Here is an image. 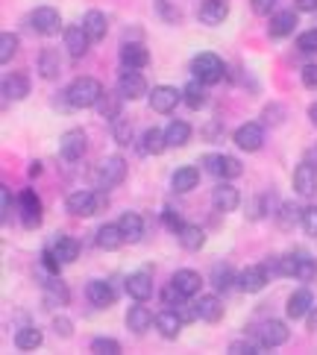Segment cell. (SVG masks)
I'll use <instances>...</instances> for the list:
<instances>
[{"mask_svg": "<svg viewBox=\"0 0 317 355\" xmlns=\"http://www.w3.org/2000/svg\"><path fill=\"white\" fill-rule=\"evenodd\" d=\"M123 291L135 302H147L150 294H153V279H150V273H144V270L130 273V276H126V282H123Z\"/></svg>", "mask_w": 317, "mask_h": 355, "instance_id": "obj_13", "label": "cell"}, {"mask_svg": "<svg viewBox=\"0 0 317 355\" xmlns=\"http://www.w3.org/2000/svg\"><path fill=\"white\" fill-rule=\"evenodd\" d=\"M294 30H297V12L282 9V12H276V15L271 18V35L273 39H288Z\"/></svg>", "mask_w": 317, "mask_h": 355, "instance_id": "obj_29", "label": "cell"}, {"mask_svg": "<svg viewBox=\"0 0 317 355\" xmlns=\"http://www.w3.org/2000/svg\"><path fill=\"white\" fill-rule=\"evenodd\" d=\"M118 226H121V232H123V241H126V244H138V241L144 238V218H142V214L123 211V214H121V220H118Z\"/></svg>", "mask_w": 317, "mask_h": 355, "instance_id": "obj_24", "label": "cell"}, {"mask_svg": "<svg viewBox=\"0 0 317 355\" xmlns=\"http://www.w3.org/2000/svg\"><path fill=\"white\" fill-rule=\"evenodd\" d=\"M300 218H302V209H297L294 202H282L279 206V230H291L294 223H300Z\"/></svg>", "mask_w": 317, "mask_h": 355, "instance_id": "obj_41", "label": "cell"}, {"mask_svg": "<svg viewBox=\"0 0 317 355\" xmlns=\"http://www.w3.org/2000/svg\"><path fill=\"white\" fill-rule=\"evenodd\" d=\"M94 241H97V247H100V250H118L121 244H126L118 223H103V226L97 230Z\"/></svg>", "mask_w": 317, "mask_h": 355, "instance_id": "obj_32", "label": "cell"}, {"mask_svg": "<svg viewBox=\"0 0 317 355\" xmlns=\"http://www.w3.org/2000/svg\"><path fill=\"white\" fill-rule=\"evenodd\" d=\"M171 282H173L176 288H180L185 297H194V294H200V288H203V276H200L197 270L182 268V270H176V273H173Z\"/></svg>", "mask_w": 317, "mask_h": 355, "instance_id": "obj_31", "label": "cell"}, {"mask_svg": "<svg viewBox=\"0 0 317 355\" xmlns=\"http://www.w3.org/2000/svg\"><path fill=\"white\" fill-rule=\"evenodd\" d=\"M300 226H302V232L317 238V209L309 206V209H302V218H300Z\"/></svg>", "mask_w": 317, "mask_h": 355, "instance_id": "obj_48", "label": "cell"}, {"mask_svg": "<svg viewBox=\"0 0 317 355\" xmlns=\"http://www.w3.org/2000/svg\"><path fill=\"white\" fill-rule=\"evenodd\" d=\"M200 182V171L194 168V164H182V168H176L173 176H171V188L176 194H188V191H194Z\"/></svg>", "mask_w": 317, "mask_h": 355, "instance_id": "obj_21", "label": "cell"}, {"mask_svg": "<svg viewBox=\"0 0 317 355\" xmlns=\"http://www.w3.org/2000/svg\"><path fill=\"white\" fill-rule=\"evenodd\" d=\"M83 27H85V33H88V39L100 42V39H106V33H109V18H106L100 9H92V12H85Z\"/></svg>", "mask_w": 317, "mask_h": 355, "instance_id": "obj_28", "label": "cell"}, {"mask_svg": "<svg viewBox=\"0 0 317 355\" xmlns=\"http://www.w3.org/2000/svg\"><path fill=\"white\" fill-rule=\"evenodd\" d=\"M159 15L164 18V21H180V12H176L173 6H168V0H159Z\"/></svg>", "mask_w": 317, "mask_h": 355, "instance_id": "obj_55", "label": "cell"}, {"mask_svg": "<svg viewBox=\"0 0 317 355\" xmlns=\"http://www.w3.org/2000/svg\"><path fill=\"white\" fill-rule=\"evenodd\" d=\"M118 94L123 100H142L147 94V80L138 71H121V77H118Z\"/></svg>", "mask_w": 317, "mask_h": 355, "instance_id": "obj_10", "label": "cell"}, {"mask_svg": "<svg viewBox=\"0 0 317 355\" xmlns=\"http://www.w3.org/2000/svg\"><path fill=\"white\" fill-rule=\"evenodd\" d=\"M164 147H171V144H168V135H164V130H156V126H150V130L142 135V153H147V156H159V153H164Z\"/></svg>", "mask_w": 317, "mask_h": 355, "instance_id": "obj_34", "label": "cell"}, {"mask_svg": "<svg viewBox=\"0 0 317 355\" xmlns=\"http://www.w3.org/2000/svg\"><path fill=\"white\" fill-rule=\"evenodd\" d=\"M262 118H264V121H268V123H282V118H285V112H282V106H279V103H271L268 109H264V112H262Z\"/></svg>", "mask_w": 317, "mask_h": 355, "instance_id": "obj_52", "label": "cell"}, {"mask_svg": "<svg viewBox=\"0 0 317 355\" xmlns=\"http://www.w3.org/2000/svg\"><path fill=\"white\" fill-rule=\"evenodd\" d=\"M194 311H197V320L203 323H218L223 317V302L218 300V294H203L194 302Z\"/></svg>", "mask_w": 317, "mask_h": 355, "instance_id": "obj_18", "label": "cell"}, {"mask_svg": "<svg viewBox=\"0 0 317 355\" xmlns=\"http://www.w3.org/2000/svg\"><path fill=\"white\" fill-rule=\"evenodd\" d=\"M311 309H314V297H311L309 288L294 291V294L288 297V306H285V311H288L291 320H300V317H306Z\"/></svg>", "mask_w": 317, "mask_h": 355, "instance_id": "obj_23", "label": "cell"}, {"mask_svg": "<svg viewBox=\"0 0 317 355\" xmlns=\"http://www.w3.org/2000/svg\"><path fill=\"white\" fill-rule=\"evenodd\" d=\"M256 335H259V344L264 349H273V347H282L291 332H288V326L282 320H264Z\"/></svg>", "mask_w": 317, "mask_h": 355, "instance_id": "obj_12", "label": "cell"}, {"mask_svg": "<svg viewBox=\"0 0 317 355\" xmlns=\"http://www.w3.org/2000/svg\"><path fill=\"white\" fill-rule=\"evenodd\" d=\"M85 300L92 302L94 309H109L115 302V288H112L106 279H94V282L85 285Z\"/></svg>", "mask_w": 317, "mask_h": 355, "instance_id": "obj_14", "label": "cell"}, {"mask_svg": "<svg viewBox=\"0 0 317 355\" xmlns=\"http://www.w3.org/2000/svg\"><path fill=\"white\" fill-rule=\"evenodd\" d=\"M44 297H47V302H53V306H68L71 294H68L65 282L59 279V273H47V279H44Z\"/></svg>", "mask_w": 317, "mask_h": 355, "instance_id": "obj_30", "label": "cell"}, {"mask_svg": "<svg viewBox=\"0 0 317 355\" xmlns=\"http://www.w3.org/2000/svg\"><path fill=\"white\" fill-rule=\"evenodd\" d=\"M268 270L262 268V264H250V268H244L238 273V279H235V288H241L244 294H259V291L268 285Z\"/></svg>", "mask_w": 317, "mask_h": 355, "instance_id": "obj_8", "label": "cell"}, {"mask_svg": "<svg viewBox=\"0 0 317 355\" xmlns=\"http://www.w3.org/2000/svg\"><path fill=\"white\" fill-rule=\"evenodd\" d=\"M182 100V92L173 85H156L153 92H150V106H153V112H159V115H171V112L180 106Z\"/></svg>", "mask_w": 317, "mask_h": 355, "instance_id": "obj_6", "label": "cell"}, {"mask_svg": "<svg viewBox=\"0 0 317 355\" xmlns=\"http://www.w3.org/2000/svg\"><path fill=\"white\" fill-rule=\"evenodd\" d=\"M59 53L56 50H42L39 53V73L44 80H56L59 77Z\"/></svg>", "mask_w": 317, "mask_h": 355, "instance_id": "obj_38", "label": "cell"}, {"mask_svg": "<svg viewBox=\"0 0 317 355\" xmlns=\"http://www.w3.org/2000/svg\"><path fill=\"white\" fill-rule=\"evenodd\" d=\"M212 202H214V209H218V211H235L238 202H241V194L235 191V185L221 182V185H214Z\"/></svg>", "mask_w": 317, "mask_h": 355, "instance_id": "obj_25", "label": "cell"}, {"mask_svg": "<svg viewBox=\"0 0 317 355\" xmlns=\"http://www.w3.org/2000/svg\"><path fill=\"white\" fill-rule=\"evenodd\" d=\"M62 39H65V50L74 59L85 56L88 44H92V39H88V33H85L83 24H80V27H77V24H74V27H65V30H62Z\"/></svg>", "mask_w": 317, "mask_h": 355, "instance_id": "obj_15", "label": "cell"}, {"mask_svg": "<svg viewBox=\"0 0 317 355\" xmlns=\"http://www.w3.org/2000/svg\"><path fill=\"white\" fill-rule=\"evenodd\" d=\"M302 85H306V88H317V65H306V68H302Z\"/></svg>", "mask_w": 317, "mask_h": 355, "instance_id": "obj_56", "label": "cell"}, {"mask_svg": "<svg viewBox=\"0 0 317 355\" xmlns=\"http://www.w3.org/2000/svg\"><path fill=\"white\" fill-rule=\"evenodd\" d=\"M100 97H103V85L94 77H77L65 88V100L71 109H92V106H97Z\"/></svg>", "mask_w": 317, "mask_h": 355, "instance_id": "obj_1", "label": "cell"}, {"mask_svg": "<svg viewBox=\"0 0 317 355\" xmlns=\"http://www.w3.org/2000/svg\"><path fill=\"white\" fill-rule=\"evenodd\" d=\"M176 238H180V247L194 252V250H203V244H206V232H203V226H194V223H185L180 232H176Z\"/></svg>", "mask_w": 317, "mask_h": 355, "instance_id": "obj_33", "label": "cell"}, {"mask_svg": "<svg viewBox=\"0 0 317 355\" xmlns=\"http://www.w3.org/2000/svg\"><path fill=\"white\" fill-rule=\"evenodd\" d=\"M85 147H88V138H85V130H68L65 135H62V141H59V153L65 162H80L83 153H85Z\"/></svg>", "mask_w": 317, "mask_h": 355, "instance_id": "obj_7", "label": "cell"}, {"mask_svg": "<svg viewBox=\"0 0 317 355\" xmlns=\"http://www.w3.org/2000/svg\"><path fill=\"white\" fill-rule=\"evenodd\" d=\"M97 185L103 188V191H109V188H115L126 180V162L121 156H106L103 162L97 164Z\"/></svg>", "mask_w": 317, "mask_h": 355, "instance_id": "obj_4", "label": "cell"}, {"mask_svg": "<svg viewBox=\"0 0 317 355\" xmlns=\"http://www.w3.org/2000/svg\"><path fill=\"white\" fill-rule=\"evenodd\" d=\"M306 162H309V164H314V168H317V144H311V147L306 150Z\"/></svg>", "mask_w": 317, "mask_h": 355, "instance_id": "obj_60", "label": "cell"}, {"mask_svg": "<svg viewBox=\"0 0 317 355\" xmlns=\"http://www.w3.org/2000/svg\"><path fill=\"white\" fill-rule=\"evenodd\" d=\"M162 223H164V230H171V232H180L182 230V218H180V211H173V209H164L162 211Z\"/></svg>", "mask_w": 317, "mask_h": 355, "instance_id": "obj_51", "label": "cell"}, {"mask_svg": "<svg viewBox=\"0 0 317 355\" xmlns=\"http://www.w3.org/2000/svg\"><path fill=\"white\" fill-rule=\"evenodd\" d=\"M300 12H317V0H294Z\"/></svg>", "mask_w": 317, "mask_h": 355, "instance_id": "obj_58", "label": "cell"}, {"mask_svg": "<svg viewBox=\"0 0 317 355\" xmlns=\"http://www.w3.org/2000/svg\"><path fill=\"white\" fill-rule=\"evenodd\" d=\"M203 168H206L212 176H221V180H223L226 156H223V153H206V156H203Z\"/></svg>", "mask_w": 317, "mask_h": 355, "instance_id": "obj_44", "label": "cell"}, {"mask_svg": "<svg viewBox=\"0 0 317 355\" xmlns=\"http://www.w3.org/2000/svg\"><path fill=\"white\" fill-rule=\"evenodd\" d=\"M162 302H164L168 309H182L185 294H182V291L176 288L173 282H171V285H164V291H162Z\"/></svg>", "mask_w": 317, "mask_h": 355, "instance_id": "obj_46", "label": "cell"}, {"mask_svg": "<svg viewBox=\"0 0 317 355\" xmlns=\"http://www.w3.org/2000/svg\"><path fill=\"white\" fill-rule=\"evenodd\" d=\"M30 94V77L27 73H6L3 77V97L6 100H24Z\"/></svg>", "mask_w": 317, "mask_h": 355, "instance_id": "obj_27", "label": "cell"}, {"mask_svg": "<svg viewBox=\"0 0 317 355\" xmlns=\"http://www.w3.org/2000/svg\"><path fill=\"white\" fill-rule=\"evenodd\" d=\"M314 276H317V261L311 256H302L300 252V264H297V276L294 279H300V282H311Z\"/></svg>", "mask_w": 317, "mask_h": 355, "instance_id": "obj_45", "label": "cell"}, {"mask_svg": "<svg viewBox=\"0 0 317 355\" xmlns=\"http://www.w3.org/2000/svg\"><path fill=\"white\" fill-rule=\"evenodd\" d=\"M294 191L300 197H311L317 191V168L309 162H302L297 164V171H294Z\"/></svg>", "mask_w": 317, "mask_h": 355, "instance_id": "obj_19", "label": "cell"}, {"mask_svg": "<svg viewBox=\"0 0 317 355\" xmlns=\"http://www.w3.org/2000/svg\"><path fill=\"white\" fill-rule=\"evenodd\" d=\"M191 73H194V80H200L203 85H214V83L223 80L226 65H223V59L218 53H200L191 62Z\"/></svg>", "mask_w": 317, "mask_h": 355, "instance_id": "obj_2", "label": "cell"}, {"mask_svg": "<svg viewBox=\"0 0 317 355\" xmlns=\"http://www.w3.org/2000/svg\"><path fill=\"white\" fill-rule=\"evenodd\" d=\"M42 340H44V335H42L35 326H24V329H18V332H15V347H18L21 352L39 349V347H42Z\"/></svg>", "mask_w": 317, "mask_h": 355, "instance_id": "obj_35", "label": "cell"}, {"mask_svg": "<svg viewBox=\"0 0 317 355\" xmlns=\"http://www.w3.org/2000/svg\"><path fill=\"white\" fill-rule=\"evenodd\" d=\"M53 326H56V332H59L62 338H68V335H71V320H65V317H56Z\"/></svg>", "mask_w": 317, "mask_h": 355, "instance_id": "obj_57", "label": "cell"}, {"mask_svg": "<svg viewBox=\"0 0 317 355\" xmlns=\"http://www.w3.org/2000/svg\"><path fill=\"white\" fill-rule=\"evenodd\" d=\"M297 50L300 53H317V30H306L297 39Z\"/></svg>", "mask_w": 317, "mask_h": 355, "instance_id": "obj_49", "label": "cell"}, {"mask_svg": "<svg viewBox=\"0 0 317 355\" xmlns=\"http://www.w3.org/2000/svg\"><path fill=\"white\" fill-rule=\"evenodd\" d=\"M47 250L53 252L62 264H71V261H77V256H80V241L71 238V235H59Z\"/></svg>", "mask_w": 317, "mask_h": 355, "instance_id": "obj_26", "label": "cell"}, {"mask_svg": "<svg viewBox=\"0 0 317 355\" xmlns=\"http://www.w3.org/2000/svg\"><path fill=\"white\" fill-rule=\"evenodd\" d=\"M309 121L317 126V103H311V106H309Z\"/></svg>", "mask_w": 317, "mask_h": 355, "instance_id": "obj_61", "label": "cell"}, {"mask_svg": "<svg viewBox=\"0 0 317 355\" xmlns=\"http://www.w3.org/2000/svg\"><path fill=\"white\" fill-rule=\"evenodd\" d=\"M0 214H3V223L9 220V214H12V194H9L6 185L0 188Z\"/></svg>", "mask_w": 317, "mask_h": 355, "instance_id": "obj_53", "label": "cell"}, {"mask_svg": "<svg viewBox=\"0 0 317 355\" xmlns=\"http://www.w3.org/2000/svg\"><path fill=\"white\" fill-rule=\"evenodd\" d=\"M147 62H150V53H147L144 44H138V42H123L121 44V65L126 71H142Z\"/></svg>", "mask_w": 317, "mask_h": 355, "instance_id": "obj_17", "label": "cell"}, {"mask_svg": "<svg viewBox=\"0 0 317 355\" xmlns=\"http://www.w3.org/2000/svg\"><path fill=\"white\" fill-rule=\"evenodd\" d=\"M197 18L206 24V27H218V24L230 18V3H226V0H203Z\"/></svg>", "mask_w": 317, "mask_h": 355, "instance_id": "obj_16", "label": "cell"}, {"mask_svg": "<svg viewBox=\"0 0 317 355\" xmlns=\"http://www.w3.org/2000/svg\"><path fill=\"white\" fill-rule=\"evenodd\" d=\"M182 314L176 311V309H168L164 306V311H159L156 314V329H159V335L162 338H168V340H173L176 335H180V329H182Z\"/></svg>", "mask_w": 317, "mask_h": 355, "instance_id": "obj_22", "label": "cell"}, {"mask_svg": "<svg viewBox=\"0 0 317 355\" xmlns=\"http://www.w3.org/2000/svg\"><path fill=\"white\" fill-rule=\"evenodd\" d=\"M262 349V344H250V340H232L230 344V355H256Z\"/></svg>", "mask_w": 317, "mask_h": 355, "instance_id": "obj_50", "label": "cell"}, {"mask_svg": "<svg viewBox=\"0 0 317 355\" xmlns=\"http://www.w3.org/2000/svg\"><path fill=\"white\" fill-rule=\"evenodd\" d=\"M126 326H130L132 335H144L150 326H156V317L150 314V309L144 306V302H135V306L126 311Z\"/></svg>", "mask_w": 317, "mask_h": 355, "instance_id": "obj_20", "label": "cell"}, {"mask_svg": "<svg viewBox=\"0 0 317 355\" xmlns=\"http://www.w3.org/2000/svg\"><path fill=\"white\" fill-rule=\"evenodd\" d=\"M121 100H123L121 94H106V92H103V97L97 100V112H100L103 118L115 121V118H121V115H118V112H121Z\"/></svg>", "mask_w": 317, "mask_h": 355, "instance_id": "obj_40", "label": "cell"}, {"mask_svg": "<svg viewBox=\"0 0 317 355\" xmlns=\"http://www.w3.org/2000/svg\"><path fill=\"white\" fill-rule=\"evenodd\" d=\"M235 144L244 150V153H256L264 144V126L262 123H241L235 130Z\"/></svg>", "mask_w": 317, "mask_h": 355, "instance_id": "obj_11", "label": "cell"}, {"mask_svg": "<svg viewBox=\"0 0 317 355\" xmlns=\"http://www.w3.org/2000/svg\"><path fill=\"white\" fill-rule=\"evenodd\" d=\"M18 209H21L24 226L35 230V226L42 223V200H39V194H35L33 188H27V191H21V194H18Z\"/></svg>", "mask_w": 317, "mask_h": 355, "instance_id": "obj_9", "label": "cell"}, {"mask_svg": "<svg viewBox=\"0 0 317 355\" xmlns=\"http://www.w3.org/2000/svg\"><path fill=\"white\" fill-rule=\"evenodd\" d=\"M235 279H238V273H235L226 261L214 264V270H212V285H214V291H226V288H232V285H235Z\"/></svg>", "mask_w": 317, "mask_h": 355, "instance_id": "obj_37", "label": "cell"}, {"mask_svg": "<svg viewBox=\"0 0 317 355\" xmlns=\"http://www.w3.org/2000/svg\"><path fill=\"white\" fill-rule=\"evenodd\" d=\"M164 135H168L171 147H185L188 141H191V123L188 121H171L168 130H164Z\"/></svg>", "mask_w": 317, "mask_h": 355, "instance_id": "obj_36", "label": "cell"}, {"mask_svg": "<svg viewBox=\"0 0 317 355\" xmlns=\"http://www.w3.org/2000/svg\"><path fill=\"white\" fill-rule=\"evenodd\" d=\"M103 206H106L103 197L94 194V191H71L65 200V209H68V214H74V218H92V214Z\"/></svg>", "mask_w": 317, "mask_h": 355, "instance_id": "obj_3", "label": "cell"}, {"mask_svg": "<svg viewBox=\"0 0 317 355\" xmlns=\"http://www.w3.org/2000/svg\"><path fill=\"white\" fill-rule=\"evenodd\" d=\"M92 352L97 355H121V344L112 338H94L92 340Z\"/></svg>", "mask_w": 317, "mask_h": 355, "instance_id": "obj_47", "label": "cell"}, {"mask_svg": "<svg viewBox=\"0 0 317 355\" xmlns=\"http://www.w3.org/2000/svg\"><path fill=\"white\" fill-rule=\"evenodd\" d=\"M276 6V0H250V9L256 12V15H271Z\"/></svg>", "mask_w": 317, "mask_h": 355, "instance_id": "obj_54", "label": "cell"}, {"mask_svg": "<svg viewBox=\"0 0 317 355\" xmlns=\"http://www.w3.org/2000/svg\"><path fill=\"white\" fill-rule=\"evenodd\" d=\"M30 24L39 35H56L62 30V15L53 6H39V9H33Z\"/></svg>", "mask_w": 317, "mask_h": 355, "instance_id": "obj_5", "label": "cell"}, {"mask_svg": "<svg viewBox=\"0 0 317 355\" xmlns=\"http://www.w3.org/2000/svg\"><path fill=\"white\" fill-rule=\"evenodd\" d=\"M112 135H115L118 144H130L132 141V123L126 118H115L112 121Z\"/></svg>", "mask_w": 317, "mask_h": 355, "instance_id": "obj_43", "label": "cell"}, {"mask_svg": "<svg viewBox=\"0 0 317 355\" xmlns=\"http://www.w3.org/2000/svg\"><path fill=\"white\" fill-rule=\"evenodd\" d=\"M15 53H18V35L15 33H3V35H0V62L6 65V62Z\"/></svg>", "mask_w": 317, "mask_h": 355, "instance_id": "obj_42", "label": "cell"}, {"mask_svg": "<svg viewBox=\"0 0 317 355\" xmlns=\"http://www.w3.org/2000/svg\"><path fill=\"white\" fill-rule=\"evenodd\" d=\"M182 100H185L188 109H200L203 103H206V85H203L200 80H191L182 88Z\"/></svg>", "mask_w": 317, "mask_h": 355, "instance_id": "obj_39", "label": "cell"}, {"mask_svg": "<svg viewBox=\"0 0 317 355\" xmlns=\"http://www.w3.org/2000/svg\"><path fill=\"white\" fill-rule=\"evenodd\" d=\"M306 326H309V332H317V306L306 314Z\"/></svg>", "mask_w": 317, "mask_h": 355, "instance_id": "obj_59", "label": "cell"}]
</instances>
